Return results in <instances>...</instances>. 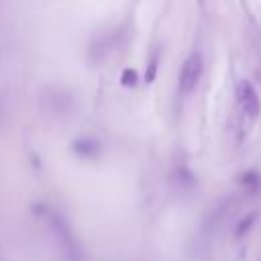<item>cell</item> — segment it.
Masks as SVG:
<instances>
[{"label":"cell","mask_w":261,"mask_h":261,"mask_svg":"<svg viewBox=\"0 0 261 261\" xmlns=\"http://www.w3.org/2000/svg\"><path fill=\"white\" fill-rule=\"evenodd\" d=\"M202 71H204V59L198 51L190 53V57L184 61L181 65V71H179V90L184 94H190L196 90L200 77H202Z\"/></svg>","instance_id":"cell-1"},{"label":"cell","mask_w":261,"mask_h":261,"mask_svg":"<svg viewBox=\"0 0 261 261\" xmlns=\"http://www.w3.org/2000/svg\"><path fill=\"white\" fill-rule=\"evenodd\" d=\"M234 94H237V102H239L241 110H243L249 118H257L259 112H261V98H259V94L255 92L253 84L247 82V80L237 82Z\"/></svg>","instance_id":"cell-2"},{"label":"cell","mask_w":261,"mask_h":261,"mask_svg":"<svg viewBox=\"0 0 261 261\" xmlns=\"http://www.w3.org/2000/svg\"><path fill=\"white\" fill-rule=\"evenodd\" d=\"M47 98H49V110L53 112H67L73 104L71 96L65 90H49Z\"/></svg>","instance_id":"cell-3"},{"label":"cell","mask_w":261,"mask_h":261,"mask_svg":"<svg viewBox=\"0 0 261 261\" xmlns=\"http://www.w3.org/2000/svg\"><path fill=\"white\" fill-rule=\"evenodd\" d=\"M73 151L82 157H96L100 153V143L92 137H84V139H77L73 143Z\"/></svg>","instance_id":"cell-4"},{"label":"cell","mask_w":261,"mask_h":261,"mask_svg":"<svg viewBox=\"0 0 261 261\" xmlns=\"http://www.w3.org/2000/svg\"><path fill=\"white\" fill-rule=\"evenodd\" d=\"M241 184H243V188H247V190H259L261 188V175L257 173V171H245L243 175H241Z\"/></svg>","instance_id":"cell-5"},{"label":"cell","mask_w":261,"mask_h":261,"mask_svg":"<svg viewBox=\"0 0 261 261\" xmlns=\"http://www.w3.org/2000/svg\"><path fill=\"white\" fill-rule=\"evenodd\" d=\"M255 218H257V214H255V212H253V214H247V216L237 224V230H234V232H237V237L247 234V232H249V228L255 224Z\"/></svg>","instance_id":"cell-6"},{"label":"cell","mask_w":261,"mask_h":261,"mask_svg":"<svg viewBox=\"0 0 261 261\" xmlns=\"http://www.w3.org/2000/svg\"><path fill=\"white\" fill-rule=\"evenodd\" d=\"M135 82H137L135 71H133V69H126V71H124V75H122V84H124V86H128V84H130V86H135Z\"/></svg>","instance_id":"cell-7"}]
</instances>
